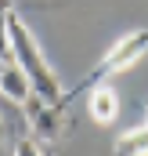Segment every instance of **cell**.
I'll list each match as a JSON object with an SVG mask.
<instances>
[{
    "instance_id": "cell-1",
    "label": "cell",
    "mask_w": 148,
    "mask_h": 156,
    "mask_svg": "<svg viewBox=\"0 0 148 156\" xmlns=\"http://www.w3.org/2000/svg\"><path fill=\"white\" fill-rule=\"evenodd\" d=\"M7 40H11L15 62L25 69V76H29V83H33V94L43 98V102H62V98H65V87H62L58 73L51 69L47 55L40 51L33 29L25 26V18H22L15 7H11V15H7Z\"/></svg>"
},
{
    "instance_id": "cell-2",
    "label": "cell",
    "mask_w": 148,
    "mask_h": 156,
    "mask_svg": "<svg viewBox=\"0 0 148 156\" xmlns=\"http://www.w3.org/2000/svg\"><path fill=\"white\" fill-rule=\"evenodd\" d=\"M148 55V29H130V33H123V37H116L105 47V55L98 58V66L87 73V76L76 83L72 91H65V98H62V105H72L76 94H83V91H90L94 83H105V80L119 76V73H126V69H134L141 58Z\"/></svg>"
},
{
    "instance_id": "cell-3",
    "label": "cell",
    "mask_w": 148,
    "mask_h": 156,
    "mask_svg": "<svg viewBox=\"0 0 148 156\" xmlns=\"http://www.w3.org/2000/svg\"><path fill=\"white\" fill-rule=\"evenodd\" d=\"M25 116H29V131L40 145L47 142H58L65 131H69V105L62 102H43V98H33L25 105Z\"/></svg>"
},
{
    "instance_id": "cell-4",
    "label": "cell",
    "mask_w": 148,
    "mask_h": 156,
    "mask_svg": "<svg viewBox=\"0 0 148 156\" xmlns=\"http://www.w3.org/2000/svg\"><path fill=\"white\" fill-rule=\"evenodd\" d=\"M0 94H4L7 102L22 105V109L36 98V94H33V83H29V76H25V69H22L15 58L0 66Z\"/></svg>"
},
{
    "instance_id": "cell-5",
    "label": "cell",
    "mask_w": 148,
    "mask_h": 156,
    "mask_svg": "<svg viewBox=\"0 0 148 156\" xmlns=\"http://www.w3.org/2000/svg\"><path fill=\"white\" fill-rule=\"evenodd\" d=\"M87 113H90L94 123H101V127L116 123V116H119V94H116V87H112L109 80L105 83H94L87 91Z\"/></svg>"
},
{
    "instance_id": "cell-6",
    "label": "cell",
    "mask_w": 148,
    "mask_h": 156,
    "mask_svg": "<svg viewBox=\"0 0 148 156\" xmlns=\"http://www.w3.org/2000/svg\"><path fill=\"white\" fill-rule=\"evenodd\" d=\"M112 153L116 156H148V127L137 123V127H126L123 134H116Z\"/></svg>"
},
{
    "instance_id": "cell-7",
    "label": "cell",
    "mask_w": 148,
    "mask_h": 156,
    "mask_svg": "<svg viewBox=\"0 0 148 156\" xmlns=\"http://www.w3.org/2000/svg\"><path fill=\"white\" fill-rule=\"evenodd\" d=\"M11 156H43V149H40V142H36V138L29 134V138H18V142H15Z\"/></svg>"
},
{
    "instance_id": "cell-8",
    "label": "cell",
    "mask_w": 148,
    "mask_h": 156,
    "mask_svg": "<svg viewBox=\"0 0 148 156\" xmlns=\"http://www.w3.org/2000/svg\"><path fill=\"white\" fill-rule=\"evenodd\" d=\"M0 138H4V116H0Z\"/></svg>"
},
{
    "instance_id": "cell-9",
    "label": "cell",
    "mask_w": 148,
    "mask_h": 156,
    "mask_svg": "<svg viewBox=\"0 0 148 156\" xmlns=\"http://www.w3.org/2000/svg\"><path fill=\"white\" fill-rule=\"evenodd\" d=\"M141 123H145V127H148V109H145V120H141Z\"/></svg>"
}]
</instances>
